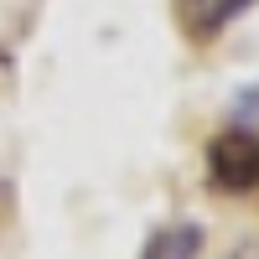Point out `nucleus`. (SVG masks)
Segmentation results:
<instances>
[{"instance_id":"3","label":"nucleus","mask_w":259,"mask_h":259,"mask_svg":"<svg viewBox=\"0 0 259 259\" xmlns=\"http://www.w3.org/2000/svg\"><path fill=\"white\" fill-rule=\"evenodd\" d=\"M249 6L254 0H182V21H187L192 36H212V31H223L233 16H244Z\"/></svg>"},{"instance_id":"1","label":"nucleus","mask_w":259,"mask_h":259,"mask_svg":"<svg viewBox=\"0 0 259 259\" xmlns=\"http://www.w3.org/2000/svg\"><path fill=\"white\" fill-rule=\"evenodd\" d=\"M207 177H212L218 192H233V197L254 192L259 187V135L244 130V124L212 135V145H207Z\"/></svg>"},{"instance_id":"2","label":"nucleus","mask_w":259,"mask_h":259,"mask_svg":"<svg viewBox=\"0 0 259 259\" xmlns=\"http://www.w3.org/2000/svg\"><path fill=\"white\" fill-rule=\"evenodd\" d=\"M207 249V228L202 223H171V228H156L140 259H197Z\"/></svg>"},{"instance_id":"4","label":"nucleus","mask_w":259,"mask_h":259,"mask_svg":"<svg viewBox=\"0 0 259 259\" xmlns=\"http://www.w3.org/2000/svg\"><path fill=\"white\" fill-rule=\"evenodd\" d=\"M228 259H259V239H244V244H239V249H233Z\"/></svg>"}]
</instances>
